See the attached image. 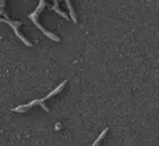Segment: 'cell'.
I'll return each instance as SVG.
<instances>
[{"label": "cell", "instance_id": "cell-3", "mask_svg": "<svg viewBox=\"0 0 159 146\" xmlns=\"http://www.w3.org/2000/svg\"><path fill=\"white\" fill-rule=\"evenodd\" d=\"M65 85H66V80L64 81V83H61V84L58 85V87H57L56 89H53V91H52V92H51L48 96H45V97H44V98H43V101H44V102H45V100L51 98V97H53L54 95H57V93H60V92L62 91V89H64V87H65Z\"/></svg>", "mask_w": 159, "mask_h": 146}, {"label": "cell", "instance_id": "cell-2", "mask_svg": "<svg viewBox=\"0 0 159 146\" xmlns=\"http://www.w3.org/2000/svg\"><path fill=\"white\" fill-rule=\"evenodd\" d=\"M0 22H5V23H8L9 26H10V27H12L13 30H14V32H16V35L18 36V38H20L21 40H22V42H23L25 44H26V45H27V47H31L32 45V44L30 43V42H29V40L27 39H26L25 38V36L23 35H22V34H20V31H18V27H20V26L22 25L21 23V22H16V21H10L9 20V18L8 17H5V18H0Z\"/></svg>", "mask_w": 159, "mask_h": 146}, {"label": "cell", "instance_id": "cell-6", "mask_svg": "<svg viewBox=\"0 0 159 146\" xmlns=\"http://www.w3.org/2000/svg\"><path fill=\"white\" fill-rule=\"evenodd\" d=\"M108 131H109V128H105V129H103V131H102V132H101V134H100V136L97 137V140H96V141L93 142V145H92V146H97V145L100 144V142H101V140H102V137H105V134H106V133H108Z\"/></svg>", "mask_w": 159, "mask_h": 146}, {"label": "cell", "instance_id": "cell-5", "mask_svg": "<svg viewBox=\"0 0 159 146\" xmlns=\"http://www.w3.org/2000/svg\"><path fill=\"white\" fill-rule=\"evenodd\" d=\"M52 9H53V10H56V12H57L58 14H60V16H62L64 18H66V20H69V17L66 16V13H64V12H62V10H61L60 8H58V1H54V5H53V8H52Z\"/></svg>", "mask_w": 159, "mask_h": 146}, {"label": "cell", "instance_id": "cell-4", "mask_svg": "<svg viewBox=\"0 0 159 146\" xmlns=\"http://www.w3.org/2000/svg\"><path fill=\"white\" fill-rule=\"evenodd\" d=\"M66 4H67V8H69V10H70V16H71V20L74 21V23H76V16H75V13H74L71 1H70V0H66Z\"/></svg>", "mask_w": 159, "mask_h": 146}, {"label": "cell", "instance_id": "cell-1", "mask_svg": "<svg viewBox=\"0 0 159 146\" xmlns=\"http://www.w3.org/2000/svg\"><path fill=\"white\" fill-rule=\"evenodd\" d=\"M44 7H45V1H44V0H42V1L39 3V7H38V8H36V10H35L34 13H31L29 17H30V20H32V22H34V23H35V26H36V27H38V29L40 30V31H43V34H44V35H45V36H48V38H51L52 40H54V42H60V38H58V36H56V35H54V34H52V32H49V31H47V30L44 29L43 26H42V25H40L39 22H38V20H36V17L39 16V12H40V10H42V9L44 8Z\"/></svg>", "mask_w": 159, "mask_h": 146}]
</instances>
